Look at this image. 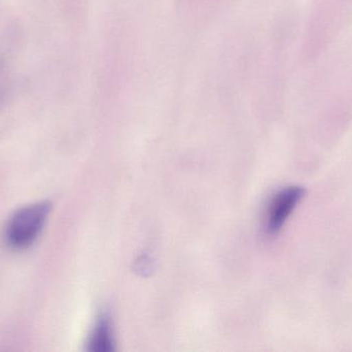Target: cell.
I'll return each instance as SVG.
<instances>
[{
	"instance_id": "6da1fadb",
	"label": "cell",
	"mask_w": 352,
	"mask_h": 352,
	"mask_svg": "<svg viewBox=\"0 0 352 352\" xmlns=\"http://www.w3.org/2000/svg\"><path fill=\"white\" fill-rule=\"evenodd\" d=\"M52 211L49 200H41L19 209L8 218L4 227L3 239L12 250L30 247L41 235Z\"/></svg>"
},
{
	"instance_id": "7a4b0ae2",
	"label": "cell",
	"mask_w": 352,
	"mask_h": 352,
	"mask_svg": "<svg viewBox=\"0 0 352 352\" xmlns=\"http://www.w3.org/2000/svg\"><path fill=\"white\" fill-rule=\"evenodd\" d=\"M301 186H287L277 191L269 202L265 217V227L268 235H277L287 223L305 196Z\"/></svg>"
},
{
	"instance_id": "3957f363",
	"label": "cell",
	"mask_w": 352,
	"mask_h": 352,
	"mask_svg": "<svg viewBox=\"0 0 352 352\" xmlns=\"http://www.w3.org/2000/svg\"><path fill=\"white\" fill-rule=\"evenodd\" d=\"M88 351L93 352H113L116 351L113 322L109 314L103 312L97 320L89 337Z\"/></svg>"
},
{
	"instance_id": "277c9868",
	"label": "cell",
	"mask_w": 352,
	"mask_h": 352,
	"mask_svg": "<svg viewBox=\"0 0 352 352\" xmlns=\"http://www.w3.org/2000/svg\"><path fill=\"white\" fill-rule=\"evenodd\" d=\"M10 90V78L6 60L0 56V107L3 105Z\"/></svg>"
}]
</instances>
